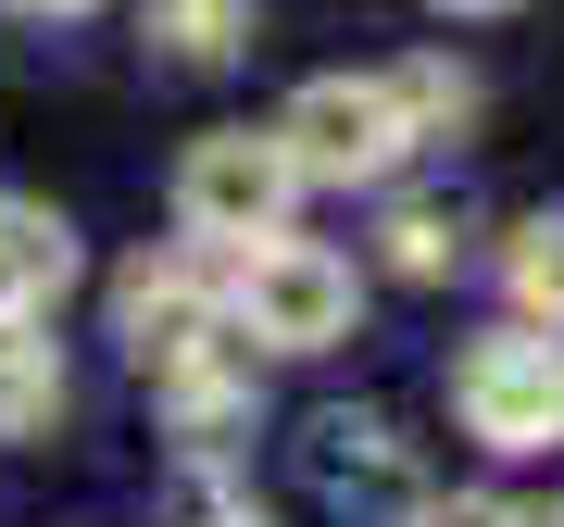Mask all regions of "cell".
<instances>
[{
    "label": "cell",
    "instance_id": "7c38bea8",
    "mask_svg": "<svg viewBox=\"0 0 564 527\" xmlns=\"http://www.w3.org/2000/svg\"><path fill=\"white\" fill-rule=\"evenodd\" d=\"M502 289H514V314L540 326V340H564V202L527 214L514 239H502Z\"/></svg>",
    "mask_w": 564,
    "mask_h": 527
},
{
    "label": "cell",
    "instance_id": "9c48e42d",
    "mask_svg": "<svg viewBox=\"0 0 564 527\" xmlns=\"http://www.w3.org/2000/svg\"><path fill=\"white\" fill-rule=\"evenodd\" d=\"M139 39H151V63H176V76H214V63L251 51V0H151Z\"/></svg>",
    "mask_w": 564,
    "mask_h": 527
},
{
    "label": "cell",
    "instance_id": "52a82bcc",
    "mask_svg": "<svg viewBox=\"0 0 564 527\" xmlns=\"http://www.w3.org/2000/svg\"><path fill=\"white\" fill-rule=\"evenodd\" d=\"M151 389H163V415H176V452H188V465L239 452V427H251V352L239 340H214L202 365H176V377H151Z\"/></svg>",
    "mask_w": 564,
    "mask_h": 527
},
{
    "label": "cell",
    "instance_id": "6da1fadb",
    "mask_svg": "<svg viewBox=\"0 0 564 527\" xmlns=\"http://www.w3.org/2000/svg\"><path fill=\"white\" fill-rule=\"evenodd\" d=\"M214 302L239 326V352H339L364 289H351V264L326 239H251V251H226Z\"/></svg>",
    "mask_w": 564,
    "mask_h": 527
},
{
    "label": "cell",
    "instance_id": "8fae6325",
    "mask_svg": "<svg viewBox=\"0 0 564 527\" xmlns=\"http://www.w3.org/2000/svg\"><path fill=\"white\" fill-rule=\"evenodd\" d=\"M51 415H63V352H51V326H13V314H0V440H39Z\"/></svg>",
    "mask_w": 564,
    "mask_h": 527
},
{
    "label": "cell",
    "instance_id": "8992f818",
    "mask_svg": "<svg viewBox=\"0 0 564 527\" xmlns=\"http://www.w3.org/2000/svg\"><path fill=\"white\" fill-rule=\"evenodd\" d=\"M113 340H126L139 377H176V365H202L214 340H239V326H226L214 277H202L188 251H139V264L113 277Z\"/></svg>",
    "mask_w": 564,
    "mask_h": 527
},
{
    "label": "cell",
    "instance_id": "277c9868",
    "mask_svg": "<svg viewBox=\"0 0 564 527\" xmlns=\"http://www.w3.org/2000/svg\"><path fill=\"white\" fill-rule=\"evenodd\" d=\"M452 415L477 452H552L564 440V340L540 326H489L452 352Z\"/></svg>",
    "mask_w": 564,
    "mask_h": 527
},
{
    "label": "cell",
    "instance_id": "7a4b0ae2",
    "mask_svg": "<svg viewBox=\"0 0 564 527\" xmlns=\"http://www.w3.org/2000/svg\"><path fill=\"white\" fill-rule=\"evenodd\" d=\"M289 202H302V176H289L276 126H202V139L176 151V226L214 239V251L289 239Z\"/></svg>",
    "mask_w": 564,
    "mask_h": 527
},
{
    "label": "cell",
    "instance_id": "5bb4252c",
    "mask_svg": "<svg viewBox=\"0 0 564 527\" xmlns=\"http://www.w3.org/2000/svg\"><path fill=\"white\" fill-rule=\"evenodd\" d=\"M414 527H514V503H489V490H426Z\"/></svg>",
    "mask_w": 564,
    "mask_h": 527
},
{
    "label": "cell",
    "instance_id": "2e32d148",
    "mask_svg": "<svg viewBox=\"0 0 564 527\" xmlns=\"http://www.w3.org/2000/svg\"><path fill=\"white\" fill-rule=\"evenodd\" d=\"M202 527H263V515H251V503H226V515H202Z\"/></svg>",
    "mask_w": 564,
    "mask_h": 527
},
{
    "label": "cell",
    "instance_id": "9a60e30c",
    "mask_svg": "<svg viewBox=\"0 0 564 527\" xmlns=\"http://www.w3.org/2000/svg\"><path fill=\"white\" fill-rule=\"evenodd\" d=\"M514 527H564V503H514Z\"/></svg>",
    "mask_w": 564,
    "mask_h": 527
},
{
    "label": "cell",
    "instance_id": "ac0fdd59",
    "mask_svg": "<svg viewBox=\"0 0 564 527\" xmlns=\"http://www.w3.org/2000/svg\"><path fill=\"white\" fill-rule=\"evenodd\" d=\"M25 13H88V0H25Z\"/></svg>",
    "mask_w": 564,
    "mask_h": 527
},
{
    "label": "cell",
    "instance_id": "ba28073f",
    "mask_svg": "<svg viewBox=\"0 0 564 527\" xmlns=\"http://www.w3.org/2000/svg\"><path fill=\"white\" fill-rule=\"evenodd\" d=\"M63 289H76V226H63L51 202H0V314L51 326Z\"/></svg>",
    "mask_w": 564,
    "mask_h": 527
},
{
    "label": "cell",
    "instance_id": "4fadbf2b",
    "mask_svg": "<svg viewBox=\"0 0 564 527\" xmlns=\"http://www.w3.org/2000/svg\"><path fill=\"white\" fill-rule=\"evenodd\" d=\"M389 101H402V126H414V139H452V126L477 114V76L426 51V63H402V76H389Z\"/></svg>",
    "mask_w": 564,
    "mask_h": 527
},
{
    "label": "cell",
    "instance_id": "3957f363",
    "mask_svg": "<svg viewBox=\"0 0 564 527\" xmlns=\"http://www.w3.org/2000/svg\"><path fill=\"white\" fill-rule=\"evenodd\" d=\"M276 151H289L302 189H377V176H402L414 126L389 101V76H302L289 114H276Z\"/></svg>",
    "mask_w": 564,
    "mask_h": 527
},
{
    "label": "cell",
    "instance_id": "30bf717a",
    "mask_svg": "<svg viewBox=\"0 0 564 527\" xmlns=\"http://www.w3.org/2000/svg\"><path fill=\"white\" fill-rule=\"evenodd\" d=\"M377 264H389V277H452V264H464V202H440V189H414V202H389L377 214Z\"/></svg>",
    "mask_w": 564,
    "mask_h": 527
},
{
    "label": "cell",
    "instance_id": "5b68a950",
    "mask_svg": "<svg viewBox=\"0 0 564 527\" xmlns=\"http://www.w3.org/2000/svg\"><path fill=\"white\" fill-rule=\"evenodd\" d=\"M302 477H314L339 515H364V527H414V515H426L414 440H402L389 415H364V402H326V415L302 427Z\"/></svg>",
    "mask_w": 564,
    "mask_h": 527
},
{
    "label": "cell",
    "instance_id": "e0dca14e",
    "mask_svg": "<svg viewBox=\"0 0 564 527\" xmlns=\"http://www.w3.org/2000/svg\"><path fill=\"white\" fill-rule=\"evenodd\" d=\"M440 13H514V0H440Z\"/></svg>",
    "mask_w": 564,
    "mask_h": 527
}]
</instances>
